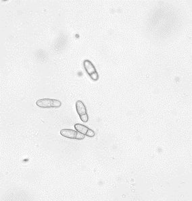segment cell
Here are the masks:
<instances>
[{
  "instance_id": "obj_1",
  "label": "cell",
  "mask_w": 192,
  "mask_h": 201,
  "mask_svg": "<svg viewBox=\"0 0 192 201\" xmlns=\"http://www.w3.org/2000/svg\"><path fill=\"white\" fill-rule=\"evenodd\" d=\"M36 105L42 108H57L62 105V103L57 99H41L36 101Z\"/></svg>"
},
{
  "instance_id": "obj_2",
  "label": "cell",
  "mask_w": 192,
  "mask_h": 201,
  "mask_svg": "<svg viewBox=\"0 0 192 201\" xmlns=\"http://www.w3.org/2000/svg\"><path fill=\"white\" fill-rule=\"evenodd\" d=\"M83 66L85 72L93 80L96 81L99 79V75H98V72L96 71V68L92 61L89 60H85L83 61Z\"/></svg>"
},
{
  "instance_id": "obj_3",
  "label": "cell",
  "mask_w": 192,
  "mask_h": 201,
  "mask_svg": "<svg viewBox=\"0 0 192 201\" xmlns=\"http://www.w3.org/2000/svg\"><path fill=\"white\" fill-rule=\"evenodd\" d=\"M77 131L70 130V129H63L60 130V134L64 137L70 138V139H76Z\"/></svg>"
},
{
  "instance_id": "obj_4",
  "label": "cell",
  "mask_w": 192,
  "mask_h": 201,
  "mask_svg": "<svg viewBox=\"0 0 192 201\" xmlns=\"http://www.w3.org/2000/svg\"><path fill=\"white\" fill-rule=\"evenodd\" d=\"M76 109L78 114L79 115H82L84 114H87V109L85 106L84 105V103L82 102L81 101H77L76 102Z\"/></svg>"
},
{
  "instance_id": "obj_5",
  "label": "cell",
  "mask_w": 192,
  "mask_h": 201,
  "mask_svg": "<svg viewBox=\"0 0 192 201\" xmlns=\"http://www.w3.org/2000/svg\"><path fill=\"white\" fill-rule=\"evenodd\" d=\"M74 128H75V130L77 131V132L83 134L85 135H86L87 131L89 129L88 127L82 125V124H74Z\"/></svg>"
},
{
  "instance_id": "obj_6",
  "label": "cell",
  "mask_w": 192,
  "mask_h": 201,
  "mask_svg": "<svg viewBox=\"0 0 192 201\" xmlns=\"http://www.w3.org/2000/svg\"><path fill=\"white\" fill-rule=\"evenodd\" d=\"M80 118H81V121L83 122H87L88 120H89V117H88V115L87 114H84L82 115H80Z\"/></svg>"
},
{
  "instance_id": "obj_7",
  "label": "cell",
  "mask_w": 192,
  "mask_h": 201,
  "mask_svg": "<svg viewBox=\"0 0 192 201\" xmlns=\"http://www.w3.org/2000/svg\"><path fill=\"white\" fill-rule=\"evenodd\" d=\"M95 135V133L94 131H93V130H92V129H90V128H89V130L87 131V132L86 135H85V136H88V137L92 138V137H94Z\"/></svg>"
},
{
  "instance_id": "obj_8",
  "label": "cell",
  "mask_w": 192,
  "mask_h": 201,
  "mask_svg": "<svg viewBox=\"0 0 192 201\" xmlns=\"http://www.w3.org/2000/svg\"><path fill=\"white\" fill-rule=\"evenodd\" d=\"M85 135L83 134L77 132L76 139H77V140H82V139L85 138Z\"/></svg>"
}]
</instances>
